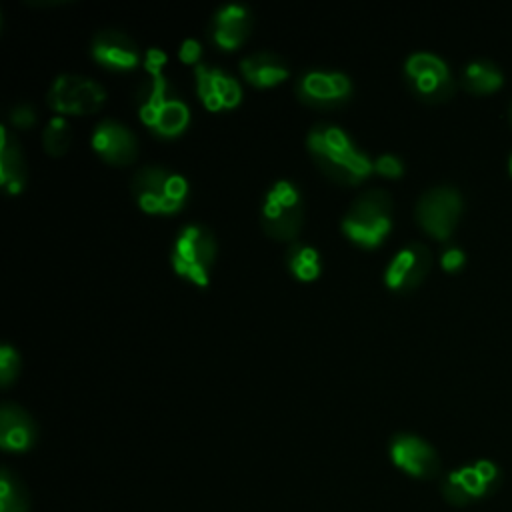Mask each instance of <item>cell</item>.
Masks as SVG:
<instances>
[{"label":"cell","instance_id":"cell-5","mask_svg":"<svg viewBox=\"0 0 512 512\" xmlns=\"http://www.w3.org/2000/svg\"><path fill=\"white\" fill-rule=\"evenodd\" d=\"M304 204L290 180H278L268 190L260 212L264 232L276 240H294L302 228Z\"/></svg>","mask_w":512,"mask_h":512},{"label":"cell","instance_id":"cell-3","mask_svg":"<svg viewBox=\"0 0 512 512\" xmlns=\"http://www.w3.org/2000/svg\"><path fill=\"white\" fill-rule=\"evenodd\" d=\"M132 194L146 212H174L184 204L188 184L184 176L158 164L138 168L130 182Z\"/></svg>","mask_w":512,"mask_h":512},{"label":"cell","instance_id":"cell-18","mask_svg":"<svg viewBox=\"0 0 512 512\" xmlns=\"http://www.w3.org/2000/svg\"><path fill=\"white\" fill-rule=\"evenodd\" d=\"M244 78L254 86H272L288 76V62L278 52L256 50L240 60Z\"/></svg>","mask_w":512,"mask_h":512},{"label":"cell","instance_id":"cell-24","mask_svg":"<svg viewBox=\"0 0 512 512\" xmlns=\"http://www.w3.org/2000/svg\"><path fill=\"white\" fill-rule=\"evenodd\" d=\"M188 118H190L188 106L180 98L174 96L164 102V106L160 108V112L150 128L160 136H176L186 128Z\"/></svg>","mask_w":512,"mask_h":512},{"label":"cell","instance_id":"cell-8","mask_svg":"<svg viewBox=\"0 0 512 512\" xmlns=\"http://www.w3.org/2000/svg\"><path fill=\"white\" fill-rule=\"evenodd\" d=\"M462 214V196L454 186L440 184L420 194L416 202L418 224L434 238L446 240Z\"/></svg>","mask_w":512,"mask_h":512},{"label":"cell","instance_id":"cell-28","mask_svg":"<svg viewBox=\"0 0 512 512\" xmlns=\"http://www.w3.org/2000/svg\"><path fill=\"white\" fill-rule=\"evenodd\" d=\"M10 120L14 126H20V128H28L34 124L36 120V110L28 104H20V106H14L10 110Z\"/></svg>","mask_w":512,"mask_h":512},{"label":"cell","instance_id":"cell-26","mask_svg":"<svg viewBox=\"0 0 512 512\" xmlns=\"http://www.w3.org/2000/svg\"><path fill=\"white\" fill-rule=\"evenodd\" d=\"M20 368V356L16 352V348H12L10 344H2L0 346V380L4 386H8Z\"/></svg>","mask_w":512,"mask_h":512},{"label":"cell","instance_id":"cell-2","mask_svg":"<svg viewBox=\"0 0 512 512\" xmlns=\"http://www.w3.org/2000/svg\"><path fill=\"white\" fill-rule=\"evenodd\" d=\"M392 226V198L382 188L360 192L342 218V230L360 246L372 248Z\"/></svg>","mask_w":512,"mask_h":512},{"label":"cell","instance_id":"cell-1","mask_svg":"<svg viewBox=\"0 0 512 512\" xmlns=\"http://www.w3.org/2000/svg\"><path fill=\"white\" fill-rule=\"evenodd\" d=\"M308 150L320 170L340 184H356L372 172V160L336 124L320 122L308 132Z\"/></svg>","mask_w":512,"mask_h":512},{"label":"cell","instance_id":"cell-10","mask_svg":"<svg viewBox=\"0 0 512 512\" xmlns=\"http://www.w3.org/2000/svg\"><path fill=\"white\" fill-rule=\"evenodd\" d=\"M432 268V252L424 242H408L400 248L384 270V282L392 290H414Z\"/></svg>","mask_w":512,"mask_h":512},{"label":"cell","instance_id":"cell-31","mask_svg":"<svg viewBox=\"0 0 512 512\" xmlns=\"http://www.w3.org/2000/svg\"><path fill=\"white\" fill-rule=\"evenodd\" d=\"M200 42L194 38H186L180 46V60L188 62V64H196L200 58Z\"/></svg>","mask_w":512,"mask_h":512},{"label":"cell","instance_id":"cell-23","mask_svg":"<svg viewBox=\"0 0 512 512\" xmlns=\"http://www.w3.org/2000/svg\"><path fill=\"white\" fill-rule=\"evenodd\" d=\"M288 268L302 280H312L320 272V256L314 246L300 240H292L286 250Z\"/></svg>","mask_w":512,"mask_h":512},{"label":"cell","instance_id":"cell-15","mask_svg":"<svg viewBox=\"0 0 512 512\" xmlns=\"http://www.w3.org/2000/svg\"><path fill=\"white\" fill-rule=\"evenodd\" d=\"M92 56L108 68L128 70L138 64L140 50H138V44L128 34L114 28H106L94 34Z\"/></svg>","mask_w":512,"mask_h":512},{"label":"cell","instance_id":"cell-13","mask_svg":"<svg viewBox=\"0 0 512 512\" xmlns=\"http://www.w3.org/2000/svg\"><path fill=\"white\" fill-rule=\"evenodd\" d=\"M92 148L110 164H128L138 156V138L126 124L104 118L92 132Z\"/></svg>","mask_w":512,"mask_h":512},{"label":"cell","instance_id":"cell-7","mask_svg":"<svg viewBox=\"0 0 512 512\" xmlns=\"http://www.w3.org/2000/svg\"><path fill=\"white\" fill-rule=\"evenodd\" d=\"M500 484V470L490 460H478L474 464L452 470L442 480V496L454 506H468L476 500L492 494Z\"/></svg>","mask_w":512,"mask_h":512},{"label":"cell","instance_id":"cell-29","mask_svg":"<svg viewBox=\"0 0 512 512\" xmlns=\"http://www.w3.org/2000/svg\"><path fill=\"white\" fill-rule=\"evenodd\" d=\"M442 268L448 270V272H456L462 264H464V252L458 248V246H450L442 252Z\"/></svg>","mask_w":512,"mask_h":512},{"label":"cell","instance_id":"cell-9","mask_svg":"<svg viewBox=\"0 0 512 512\" xmlns=\"http://www.w3.org/2000/svg\"><path fill=\"white\" fill-rule=\"evenodd\" d=\"M106 100V90L100 82L80 74H60L48 90V104L64 114L96 112Z\"/></svg>","mask_w":512,"mask_h":512},{"label":"cell","instance_id":"cell-4","mask_svg":"<svg viewBox=\"0 0 512 512\" xmlns=\"http://www.w3.org/2000/svg\"><path fill=\"white\" fill-rule=\"evenodd\" d=\"M216 258V238L204 224H186L172 246V266L178 274L204 286Z\"/></svg>","mask_w":512,"mask_h":512},{"label":"cell","instance_id":"cell-27","mask_svg":"<svg viewBox=\"0 0 512 512\" xmlns=\"http://www.w3.org/2000/svg\"><path fill=\"white\" fill-rule=\"evenodd\" d=\"M372 170L384 174V176H390V178H396L404 172V164L398 156L394 154H380L376 160H372Z\"/></svg>","mask_w":512,"mask_h":512},{"label":"cell","instance_id":"cell-14","mask_svg":"<svg viewBox=\"0 0 512 512\" xmlns=\"http://www.w3.org/2000/svg\"><path fill=\"white\" fill-rule=\"evenodd\" d=\"M196 88L204 106L210 110L234 106L242 98V88L238 80L222 68H214L208 64H196Z\"/></svg>","mask_w":512,"mask_h":512},{"label":"cell","instance_id":"cell-21","mask_svg":"<svg viewBox=\"0 0 512 512\" xmlns=\"http://www.w3.org/2000/svg\"><path fill=\"white\" fill-rule=\"evenodd\" d=\"M136 96H138V104H140V118H142V122L152 126L156 116H158V112H160V108L168 100V82L162 76V72L160 74H152L150 80L142 82Z\"/></svg>","mask_w":512,"mask_h":512},{"label":"cell","instance_id":"cell-11","mask_svg":"<svg viewBox=\"0 0 512 512\" xmlns=\"http://www.w3.org/2000/svg\"><path fill=\"white\" fill-rule=\"evenodd\" d=\"M390 458L400 470L414 478H434L440 472L438 452L416 434H396L390 442Z\"/></svg>","mask_w":512,"mask_h":512},{"label":"cell","instance_id":"cell-30","mask_svg":"<svg viewBox=\"0 0 512 512\" xmlns=\"http://www.w3.org/2000/svg\"><path fill=\"white\" fill-rule=\"evenodd\" d=\"M164 62H166V54L160 48H150L144 56V66L150 74H160Z\"/></svg>","mask_w":512,"mask_h":512},{"label":"cell","instance_id":"cell-19","mask_svg":"<svg viewBox=\"0 0 512 512\" xmlns=\"http://www.w3.org/2000/svg\"><path fill=\"white\" fill-rule=\"evenodd\" d=\"M0 182L10 194H18L26 182V160L16 136L0 128Z\"/></svg>","mask_w":512,"mask_h":512},{"label":"cell","instance_id":"cell-33","mask_svg":"<svg viewBox=\"0 0 512 512\" xmlns=\"http://www.w3.org/2000/svg\"><path fill=\"white\" fill-rule=\"evenodd\" d=\"M510 174H512V156H510Z\"/></svg>","mask_w":512,"mask_h":512},{"label":"cell","instance_id":"cell-12","mask_svg":"<svg viewBox=\"0 0 512 512\" xmlns=\"http://www.w3.org/2000/svg\"><path fill=\"white\" fill-rule=\"evenodd\" d=\"M352 82L344 72L310 70L300 76L296 94L302 102L314 108H332L350 98Z\"/></svg>","mask_w":512,"mask_h":512},{"label":"cell","instance_id":"cell-25","mask_svg":"<svg viewBox=\"0 0 512 512\" xmlns=\"http://www.w3.org/2000/svg\"><path fill=\"white\" fill-rule=\"evenodd\" d=\"M72 140V128L64 116H52L42 132L44 150L50 156H60L68 150Z\"/></svg>","mask_w":512,"mask_h":512},{"label":"cell","instance_id":"cell-32","mask_svg":"<svg viewBox=\"0 0 512 512\" xmlns=\"http://www.w3.org/2000/svg\"><path fill=\"white\" fill-rule=\"evenodd\" d=\"M508 116H510V122H512V104H510V110H508Z\"/></svg>","mask_w":512,"mask_h":512},{"label":"cell","instance_id":"cell-6","mask_svg":"<svg viewBox=\"0 0 512 512\" xmlns=\"http://www.w3.org/2000/svg\"><path fill=\"white\" fill-rule=\"evenodd\" d=\"M404 80L414 96L438 104L454 94V80L448 64L432 52H414L404 62Z\"/></svg>","mask_w":512,"mask_h":512},{"label":"cell","instance_id":"cell-16","mask_svg":"<svg viewBox=\"0 0 512 512\" xmlns=\"http://www.w3.org/2000/svg\"><path fill=\"white\" fill-rule=\"evenodd\" d=\"M250 30H252V14L244 4H238V2H228L220 6L210 22L212 40L226 50L240 46L248 38Z\"/></svg>","mask_w":512,"mask_h":512},{"label":"cell","instance_id":"cell-17","mask_svg":"<svg viewBox=\"0 0 512 512\" xmlns=\"http://www.w3.org/2000/svg\"><path fill=\"white\" fill-rule=\"evenodd\" d=\"M36 440V424L20 404L4 402L0 408V444L4 450H28Z\"/></svg>","mask_w":512,"mask_h":512},{"label":"cell","instance_id":"cell-22","mask_svg":"<svg viewBox=\"0 0 512 512\" xmlns=\"http://www.w3.org/2000/svg\"><path fill=\"white\" fill-rule=\"evenodd\" d=\"M30 494L22 480L8 468L0 474V512H28Z\"/></svg>","mask_w":512,"mask_h":512},{"label":"cell","instance_id":"cell-20","mask_svg":"<svg viewBox=\"0 0 512 512\" xmlns=\"http://www.w3.org/2000/svg\"><path fill=\"white\" fill-rule=\"evenodd\" d=\"M502 70L490 60H472L464 66L460 82L472 94H490L502 84Z\"/></svg>","mask_w":512,"mask_h":512}]
</instances>
